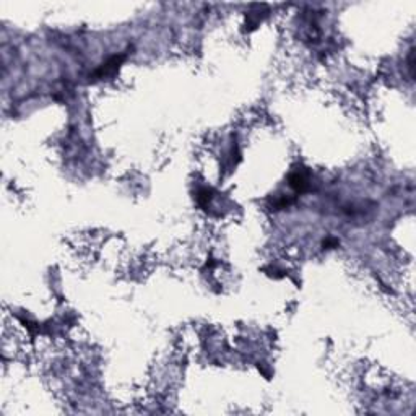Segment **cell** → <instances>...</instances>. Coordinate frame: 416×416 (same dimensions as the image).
Here are the masks:
<instances>
[{
	"label": "cell",
	"instance_id": "3957f363",
	"mask_svg": "<svg viewBox=\"0 0 416 416\" xmlns=\"http://www.w3.org/2000/svg\"><path fill=\"white\" fill-rule=\"evenodd\" d=\"M210 199H211V191H208V189H202L199 195H197V200H199L200 205H207Z\"/></svg>",
	"mask_w": 416,
	"mask_h": 416
},
{
	"label": "cell",
	"instance_id": "7a4b0ae2",
	"mask_svg": "<svg viewBox=\"0 0 416 416\" xmlns=\"http://www.w3.org/2000/svg\"><path fill=\"white\" fill-rule=\"evenodd\" d=\"M289 186L294 189V191H304V189H308L309 186V177H308V172L304 171H296L289 176Z\"/></svg>",
	"mask_w": 416,
	"mask_h": 416
},
{
	"label": "cell",
	"instance_id": "6da1fadb",
	"mask_svg": "<svg viewBox=\"0 0 416 416\" xmlns=\"http://www.w3.org/2000/svg\"><path fill=\"white\" fill-rule=\"evenodd\" d=\"M124 59H126V54H119V55L111 57V59L106 61L104 64H101L99 69H96V72L93 74V78H104V77L112 75L114 72H117Z\"/></svg>",
	"mask_w": 416,
	"mask_h": 416
}]
</instances>
